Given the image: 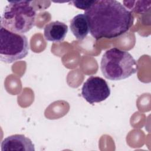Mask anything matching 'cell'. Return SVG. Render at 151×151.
Segmentation results:
<instances>
[{"instance_id":"cell-8","label":"cell","mask_w":151,"mask_h":151,"mask_svg":"<svg viewBox=\"0 0 151 151\" xmlns=\"http://www.w3.org/2000/svg\"><path fill=\"white\" fill-rule=\"evenodd\" d=\"M70 27L73 35L78 40H84L90 31L87 19L83 14L74 17L70 21Z\"/></svg>"},{"instance_id":"cell-7","label":"cell","mask_w":151,"mask_h":151,"mask_svg":"<svg viewBox=\"0 0 151 151\" xmlns=\"http://www.w3.org/2000/svg\"><path fill=\"white\" fill-rule=\"evenodd\" d=\"M68 30V26L64 22L59 21H52L44 27V38L47 41L55 42H61L64 40Z\"/></svg>"},{"instance_id":"cell-9","label":"cell","mask_w":151,"mask_h":151,"mask_svg":"<svg viewBox=\"0 0 151 151\" xmlns=\"http://www.w3.org/2000/svg\"><path fill=\"white\" fill-rule=\"evenodd\" d=\"M94 1H72L71 2L77 8L84 9V11L88 9L94 3Z\"/></svg>"},{"instance_id":"cell-2","label":"cell","mask_w":151,"mask_h":151,"mask_svg":"<svg viewBox=\"0 0 151 151\" xmlns=\"http://www.w3.org/2000/svg\"><path fill=\"white\" fill-rule=\"evenodd\" d=\"M29 1H9L1 16L0 26L11 32L22 34L35 26L36 9Z\"/></svg>"},{"instance_id":"cell-4","label":"cell","mask_w":151,"mask_h":151,"mask_svg":"<svg viewBox=\"0 0 151 151\" xmlns=\"http://www.w3.org/2000/svg\"><path fill=\"white\" fill-rule=\"evenodd\" d=\"M29 44L25 35L11 32L0 26V60L10 64L25 58L28 54Z\"/></svg>"},{"instance_id":"cell-1","label":"cell","mask_w":151,"mask_h":151,"mask_svg":"<svg viewBox=\"0 0 151 151\" xmlns=\"http://www.w3.org/2000/svg\"><path fill=\"white\" fill-rule=\"evenodd\" d=\"M84 14L96 40L118 37L127 32L134 21L132 12L116 0L94 1Z\"/></svg>"},{"instance_id":"cell-5","label":"cell","mask_w":151,"mask_h":151,"mask_svg":"<svg viewBox=\"0 0 151 151\" xmlns=\"http://www.w3.org/2000/svg\"><path fill=\"white\" fill-rule=\"evenodd\" d=\"M110 94V88L103 78L91 76L84 83L81 88L83 97L90 104L100 103L107 99Z\"/></svg>"},{"instance_id":"cell-6","label":"cell","mask_w":151,"mask_h":151,"mask_svg":"<svg viewBox=\"0 0 151 151\" xmlns=\"http://www.w3.org/2000/svg\"><path fill=\"white\" fill-rule=\"evenodd\" d=\"M1 151H34L31 140L23 134H14L5 138L1 147Z\"/></svg>"},{"instance_id":"cell-3","label":"cell","mask_w":151,"mask_h":151,"mask_svg":"<svg viewBox=\"0 0 151 151\" xmlns=\"http://www.w3.org/2000/svg\"><path fill=\"white\" fill-rule=\"evenodd\" d=\"M100 69L106 78L117 81L135 74L137 71V63L129 52L114 47L103 55Z\"/></svg>"}]
</instances>
